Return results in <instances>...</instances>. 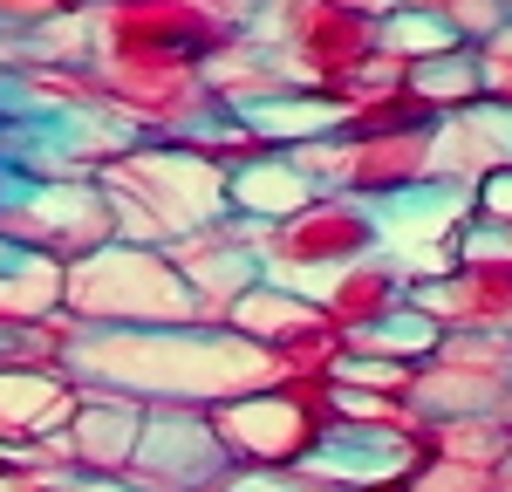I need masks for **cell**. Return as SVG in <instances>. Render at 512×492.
I'll list each match as a JSON object with an SVG mask.
<instances>
[{"instance_id": "obj_2", "label": "cell", "mask_w": 512, "mask_h": 492, "mask_svg": "<svg viewBox=\"0 0 512 492\" xmlns=\"http://www.w3.org/2000/svg\"><path fill=\"white\" fill-rule=\"evenodd\" d=\"M458 185L444 192V185H431V192H396V199H376V226L383 233H396V240H410V233H437V226H451L458 219Z\"/></svg>"}, {"instance_id": "obj_5", "label": "cell", "mask_w": 512, "mask_h": 492, "mask_svg": "<svg viewBox=\"0 0 512 492\" xmlns=\"http://www.w3.org/2000/svg\"><path fill=\"white\" fill-rule=\"evenodd\" d=\"M233 431H246L253 445H287L294 431H301V417L287 404H274V410H233Z\"/></svg>"}, {"instance_id": "obj_13", "label": "cell", "mask_w": 512, "mask_h": 492, "mask_svg": "<svg viewBox=\"0 0 512 492\" xmlns=\"http://www.w3.org/2000/svg\"><path fill=\"white\" fill-rule=\"evenodd\" d=\"M233 492H287V486H274V479H233Z\"/></svg>"}, {"instance_id": "obj_3", "label": "cell", "mask_w": 512, "mask_h": 492, "mask_svg": "<svg viewBox=\"0 0 512 492\" xmlns=\"http://www.w3.org/2000/svg\"><path fill=\"white\" fill-rule=\"evenodd\" d=\"M212 458H219V445H212V431H198V424H158V431L144 438V465H158V472L178 465V479L212 472Z\"/></svg>"}, {"instance_id": "obj_9", "label": "cell", "mask_w": 512, "mask_h": 492, "mask_svg": "<svg viewBox=\"0 0 512 492\" xmlns=\"http://www.w3.org/2000/svg\"><path fill=\"white\" fill-rule=\"evenodd\" d=\"M424 89H431V96H444V89H472V69H465V62H437V69H424Z\"/></svg>"}, {"instance_id": "obj_4", "label": "cell", "mask_w": 512, "mask_h": 492, "mask_svg": "<svg viewBox=\"0 0 512 492\" xmlns=\"http://www.w3.org/2000/svg\"><path fill=\"white\" fill-rule=\"evenodd\" d=\"M233 192H239L246 205H260V212H287V205L308 199V185H301L294 171H246Z\"/></svg>"}, {"instance_id": "obj_7", "label": "cell", "mask_w": 512, "mask_h": 492, "mask_svg": "<svg viewBox=\"0 0 512 492\" xmlns=\"http://www.w3.org/2000/svg\"><path fill=\"white\" fill-rule=\"evenodd\" d=\"M390 48H451V28L424 21V14H403V21H390Z\"/></svg>"}, {"instance_id": "obj_10", "label": "cell", "mask_w": 512, "mask_h": 492, "mask_svg": "<svg viewBox=\"0 0 512 492\" xmlns=\"http://www.w3.org/2000/svg\"><path fill=\"white\" fill-rule=\"evenodd\" d=\"M342 376H355V383H390L396 369L390 363H355V356H349V363H342Z\"/></svg>"}, {"instance_id": "obj_6", "label": "cell", "mask_w": 512, "mask_h": 492, "mask_svg": "<svg viewBox=\"0 0 512 492\" xmlns=\"http://www.w3.org/2000/svg\"><path fill=\"white\" fill-rule=\"evenodd\" d=\"M431 335H437V328L424 322V315H390L369 342H376V349H431Z\"/></svg>"}, {"instance_id": "obj_12", "label": "cell", "mask_w": 512, "mask_h": 492, "mask_svg": "<svg viewBox=\"0 0 512 492\" xmlns=\"http://www.w3.org/2000/svg\"><path fill=\"white\" fill-rule=\"evenodd\" d=\"M478 130L499 137V144H512V117H499V110H478Z\"/></svg>"}, {"instance_id": "obj_11", "label": "cell", "mask_w": 512, "mask_h": 492, "mask_svg": "<svg viewBox=\"0 0 512 492\" xmlns=\"http://www.w3.org/2000/svg\"><path fill=\"white\" fill-rule=\"evenodd\" d=\"M485 205H492V212H506V219H512V178H506V171H499V178L485 185Z\"/></svg>"}, {"instance_id": "obj_8", "label": "cell", "mask_w": 512, "mask_h": 492, "mask_svg": "<svg viewBox=\"0 0 512 492\" xmlns=\"http://www.w3.org/2000/svg\"><path fill=\"white\" fill-rule=\"evenodd\" d=\"M246 117L260 130H315V123H328V110H246Z\"/></svg>"}, {"instance_id": "obj_1", "label": "cell", "mask_w": 512, "mask_h": 492, "mask_svg": "<svg viewBox=\"0 0 512 492\" xmlns=\"http://www.w3.org/2000/svg\"><path fill=\"white\" fill-rule=\"evenodd\" d=\"M308 465L349 479V486H369V479L403 472V465H410V445H403V438H369V431H335L321 451H308Z\"/></svg>"}]
</instances>
